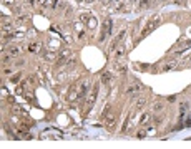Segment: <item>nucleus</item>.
I'll return each instance as SVG.
<instances>
[{
    "label": "nucleus",
    "mask_w": 191,
    "mask_h": 149,
    "mask_svg": "<svg viewBox=\"0 0 191 149\" xmlns=\"http://www.w3.org/2000/svg\"><path fill=\"white\" fill-rule=\"evenodd\" d=\"M96 95H98V85H93V88H92V91L88 93V99H86V103H88V109H90L92 106H93V104H95Z\"/></svg>",
    "instance_id": "1"
},
{
    "label": "nucleus",
    "mask_w": 191,
    "mask_h": 149,
    "mask_svg": "<svg viewBox=\"0 0 191 149\" xmlns=\"http://www.w3.org/2000/svg\"><path fill=\"white\" fill-rule=\"evenodd\" d=\"M160 17H155V20H151V22H148V25H146V28L143 30V32H141V37H146V35H148V33H150V32H151L153 28H155V27H156V25H158V23H160Z\"/></svg>",
    "instance_id": "2"
},
{
    "label": "nucleus",
    "mask_w": 191,
    "mask_h": 149,
    "mask_svg": "<svg viewBox=\"0 0 191 149\" xmlns=\"http://www.w3.org/2000/svg\"><path fill=\"white\" fill-rule=\"evenodd\" d=\"M88 86H90V81L85 79L83 83H82V86L78 89V98H85L86 95H88Z\"/></svg>",
    "instance_id": "3"
},
{
    "label": "nucleus",
    "mask_w": 191,
    "mask_h": 149,
    "mask_svg": "<svg viewBox=\"0 0 191 149\" xmlns=\"http://www.w3.org/2000/svg\"><path fill=\"white\" fill-rule=\"evenodd\" d=\"M111 79H113V75H111L110 71H105V73L101 75V83H103L105 86H108V85L111 83Z\"/></svg>",
    "instance_id": "4"
},
{
    "label": "nucleus",
    "mask_w": 191,
    "mask_h": 149,
    "mask_svg": "<svg viewBox=\"0 0 191 149\" xmlns=\"http://www.w3.org/2000/svg\"><path fill=\"white\" fill-rule=\"evenodd\" d=\"M40 48H42V43H40V41H33V43H30V45H29V51H30V53H38Z\"/></svg>",
    "instance_id": "5"
},
{
    "label": "nucleus",
    "mask_w": 191,
    "mask_h": 149,
    "mask_svg": "<svg viewBox=\"0 0 191 149\" xmlns=\"http://www.w3.org/2000/svg\"><path fill=\"white\" fill-rule=\"evenodd\" d=\"M123 37H125V30H123V32H120V35H118V37L113 40V43H111V47H110V51H115L116 45H118V43H120V41L123 40Z\"/></svg>",
    "instance_id": "6"
},
{
    "label": "nucleus",
    "mask_w": 191,
    "mask_h": 149,
    "mask_svg": "<svg viewBox=\"0 0 191 149\" xmlns=\"http://www.w3.org/2000/svg\"><path fill=\"white\" fill-rule=\"evenodd\" d=\"M115 123H116V114H110V116H106V128H108V129H113Z\"/></svg>",
    "instance_id": "7"
},
{
    "label": "nucleus",
    "mask_w": 191,
    "mask_h": 149,
    "mask_svg": "<svg viewBox=\"0 0 191 149\" xmlns=\"http://www.w3.org/2000/svg\"><path fill=\"white\" fill-rule=\"evenodd\" d=\"M140 89H141V85H140V83H135V85H131L130 88L126 89V95H133V93H138Z\"/></svg>",
    "instance_id": "8"
},
{
    "label": "nucleus",
    "mask_w": 191,
    "mask_h": 149,
    "mask_svg": "<svg viewBox=\"0 0 191 149\" xmlns=\"http://www.w3.org/2000/svg\"><path fill=\"white\" fill-rule=\"evenodd\" d=\"M125 3H126V0H115V10H118V12L125 10Z\"/></svg>",
    "instance_id": "9"
},
{
    "label": "nucleus",
    "mask_w": 191,
    "mask_h": 149,
    "mask_svg": "<svg viewBox=\"0 0 191 149\" xmlns=\"http://www.w3.org/2000/svg\"><path fill=\"white\" fill-rule=\"evenodd\" d=\"M146 101H148V98H146V96H141V98L136 101V104H135V106H136V109H141L145 104H146Z\"/></svg>",
    "instance_id": "10"
},
{
    "label": "nucleus",
    "mask_w": 191,
    "mask_h": 149,
    "mask_svg": "<svg viewBox=\"0 0 191 149\" xmlns=\"http://www.w3.org/2000/svg\"><path fill=\"white\" fill-rule=\"evenodd\" d=\"M150 2H151V0H140V2H138V9L145 10L148 5H150Z\"/></svg>",
    "instance_id": "11"
},
{
    "label": "nucleus",
    "mask_w": 191,
    "mask_h": 149,
    "mask_svg": "<svg viewBox=\"0 0 191 149\" xmlns=\"http://www.w3.org/2000/svg\"><path fill=\"white\" fill-rule=\"evenodd\" d=\"M123 55H125V48H123V47H120V48L116 50V53H115V58L121 60V58H123Z\"/></svg>",
    "instance_id": "12"
},
{
    "label": "nucleus",
    "mask_w": 191,
    "mask_h": 149,
    "mask_svg": "<svg viewBox=\"0 0 191 149\" xmlns=\"http://www.w3.org/2000/svg\"><path fill=\"white\" fill-rule=\"evenodd\" d=\"M163 108H164V104H163V103H156V104L153 106V113H161Z\"/></svg>",
    "instance_id": "13"
},
{
    "label": "nucleus",
    "mask_w": 191,
    "mask_h": 149,
    "mask_svg": "<svg viewBox=\"0 0 191 149\" xmlns=\"http://www.w3.org/2000/svg\"><path fill=\"white\" fill-rule=\"evenodd\" d=\"M20 53V50L17 48V47H12V48H9V56H17Z\"/></svg>",
    "instance_id": "14"
},
{
    "label": "nucleus",
    "mask_w": 191,
    "mask_h": 149,
    "mask_svg": "<svg viewBox=\"0 0 191 149\" xmlns=\"http://www.w3.org/2000/svg\"><path fill=\"white\" fill-rule=\"evenodd\" d=\"M75 28H76V32H78V37L82 38V37L85 35V33H83V25H82V23H76V25H75Z\"/></svg>",
    "instance_id": "15"
},
{
    "label": "nucleus",
    "mask_w": 191,
    "mask_h": 149,
    "mask_svg": "<svg viewBox=\"0 0 191 149\" xmlns=\"http://www.w3.org/2000/svg\"><path fill=\"white\" fill-rule=\"evenodd\" d=\"M148 118H150V114L145 113L143 116H141V119H140V124H146V123H148Z\"/></svg>",
    "instance_id": "16"
},
{
    "label": "nucleus",
    "mask_w": 191,
    "mask_h": 149,
    "mask_svg": "<svg viewBox=\"0 0 191 149\" xmlns=\"http://www.w3.org/2000/svg\"><path fill=\"white\" fill-rule=\"evenodd\" d=\"M153 123H155V126H158V124H161V123H163V116H160V114H158V116L155 118V121H153Z\"/></svg>",
    "instance_id": "17"
},
{
    "label": "nucleus",
    "mask_w": 191,
    "mask_h": 149,
    "mask_svg": "<svg viewBox=\"0 0 191 149\" xmlns=\"http://www.w3.org/2000/svg\"><path fill=\"white\" fill-rule=\"evenodd\" d=\"M174 66H176V63L173 61V63H170V65H166V66H164V68H163V70H164V71H170V70H173V68H174Z\"/></svg>",
    "instance_id": "18"
},
{
    "label": "nucleus",
    "mask_w": 191,
    "mask_h": 149,
    "mask_svg": "<svg viewBox=\"0 0 191 149\" xmlns=\"http://www.w3.org/2000/svg\"><path fill=\"white\" fill-rule=\"evenodd\" d=\"M19 79H20V73L19 75H13V76L10 78V81H12V83H19Z\"/></svg>",
    "instance_id": "19"
},
{
    "label": "nucleus",
    "mask_w": 191,
    "mask_h": 149,
    "mask_svg": "<svg viewBox=\"0 0 191 149\" xmlns=\"http://www.w3.org/2000/svg\"><path fill=\"white\" fill-rule=\"evenodd\" d=\"M136 136H138L140 139H141V138H145V136H146V131H140V133H138Z\"/></svg>",
    "instance_id": "20"
},
{
    "label": "nucleus",
    "mask_w": 191,
    "mask_h": 149,
    "mask_svg": "<svg viewBox=\"0 0 191 149\" xmlns=\"http://www.w3.org/2000/svg\"><path fill=\"white\" fill-rule=\"evenodd\" d=\"M40 5H43V7H47V5H48V0H40Z\"/></svg>",
    "instance_id": "21"
},
{
    "label": "nucleus",
    "mask_w": 191,
    "mask_h": 149,
    "mask_svg": "<svg viewBox=\"0 0 191 149\" xmlns=\"http://www.w3.org/2000/svg\"><path fill=\"white\" fill-rule=\"evenodd\" d=\"M85 2H88V3H92V2H93V0H85Z\"/></svg>",
    "instance_id": "22"
},
{
    "label": "nucleus",
    "mask_w": 191,
    "mask_h": 149,
    "mask_svg": "<svg viewBox=\"0 0 191 149\" xmlns=\"http://www.w3.org/2000/svg\"><path fill=\"white\" fill-rule=\"evenodd\" d=\"M78 2H83V0H78Z\"/></svg>",
    "instance_id": "23"
}]
</instances>
